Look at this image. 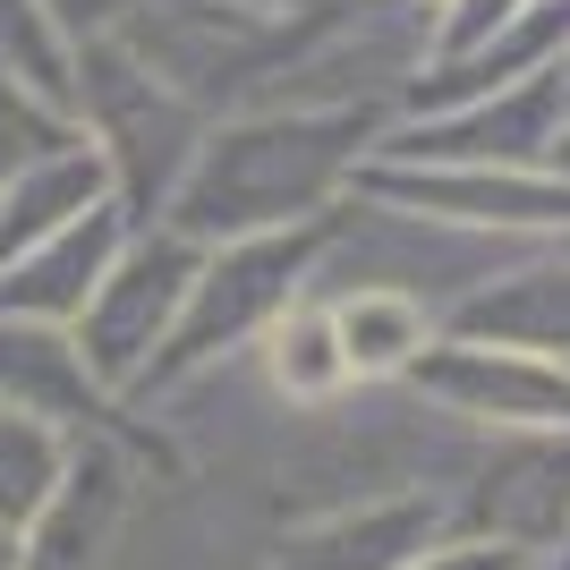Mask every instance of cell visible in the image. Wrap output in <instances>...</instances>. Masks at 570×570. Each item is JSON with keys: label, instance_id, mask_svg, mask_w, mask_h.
Here are the masks:
<instances>
[{"label": "cell", "instance_id": "cell-8", "mask_svg": "<svg viewBox=\"0 0 570 570\" xmlns=\"http://www.w3.org/2000/svg\"><path fill=\"white\" fill-rule=\"evenodd\" d=\"M452 341H494V350L562 357L570 366V256H528L502 282H485L452 315Z\"/></svg>", "mask_w": 570, "mask_h": 570}, {"label": "cell", "instance_id": "cell-10", "mask_svg": "<svg viewBox=\"0 0 570 570\" xmlns=\"http://www.w3.org/2000/svg\"><path fill=\"white\" fill-rule=\"evenodd\" d=\"M111 196V154H51V163L18 170L9 188H0V273H9V256H26V247H43L51 230H69L86 205H102Z\"/></svg>", "mask_w": 570, "mask_h": 570}, {"label": "cell", "instance_id": "cell-18", "mask_svg": "<svg viewBox=\"0 0 570 570\" xmlns=\"http://www.w3.org/2000/svg\"><path fill=\"white\" fill-rule=\"evenodd\" d=\"M392 9H426V18H434V9H443V0H392Z\"/></svg>", "mask_w": 570, "mask_h": 570}, {"label": "cell", "instance_id": "cell-11", "mask_svg": "<svg viewBox=\"0 0 570 570\" xmlns=\"http://www.w3.org/2000/svg\"><path fill=\"white\" fill-rule=\"evenodd\" d=\"M333 333H341L350 375H409V366L434 350L426 307H417L409 289H383V282H366L357 298H341V307H333Z\"/></svg>", "mask_w": 570, "mask_h": 570}, {"label": "cell", "instance_id": "cell-14", "mask_svg": "<svg viewBox=\"0 0 570 570\" xmlns=\"http://www.w3.org/2000/svg\"><path fill=\"white\" fill-rule=\"evenodd\" d=\"M69 119L51 111V102H35L18 86V69L0 60V188L18 179V170H35V163H51V154H69Z\"/></svg>", "mask_w": 570, "mask_h": 570}, {"label": "cell", "instance_id": "cell-15", "mask_svg": "<svg viewBox=\"0 0 570 570\" xmlns=\"http://www.w3.org/2000/svg\"><path fill=\"white\" fill-rule=\"evenodd\" d=\"M0 60H18L26 86L69 95V51H60V35H51L43 0H0Z\"/></svg>", "mask_w": 570, "mask_h": 570}, {"label": "cell", "instance_id": "cell-4", "mask_svg": "<svg viewBox=\"0 0 570 570\" xmlns=\"http://www.w3.org/2000/svg\"><path fill=\"white\" fill-rule=\"evenodd\" d=\"M409 375L443 409L494 417V426H511V434H570V366L562 357L494 350V341H443V350H426Z\"/></svg>", "mask_w": 570, "mask_h": 570}, {"label": "cell", "instance_id": "cell-9", "mask_svg": "<svg viewBox=\"0 0 570 570\" xmlns=\"http://www.w3.org/2000/svg\"><path fill=\"white\" fill-rule=\"evenodd\" d=\"M119 205L102 196V205H86V214L69 222L60 238H43V247H26V264H18V282H0V315H77L86 298H95V282L111 273V256H119Z\"/></svg>", "mask_w": 570, "mask_h": 570}, {"label": "cell", "instance_id": "cell-7", "mask_svg": "<svg viewBox=\"0 0 570 570\" xmlns=\"http://www.w3.org/2000/svg\"><path fill=\"white\" fill-rule=\"evenodd\" d=\"M476 520L485 546H553L570 537V434H511L476 476Z\"/></svg>", "mask_w": 570, "mask_h": 570}, {"label": "cell", "instance_id": "cell-20", "mask_svg": "<svg viewBox=\"0 0 570 570\" xmlns=\"http://www.w3.org/2000/svg\"><path fill=\"white\" fill-rule=\"evenodd\" d=\"M562 95H570V60H562Z\"/></svg>", "mask_w": 570, "mask_h": 570}, {"label": "cell", "instance_id": "cell-2", "mask_svg": "<svg viewBox=\"0 0 570 570\" xmlns=\"http://www.w3.org/2000/svg\"><path fill=\"white\" fill-rule=\"evenodd\" d=\"M357 188L375 205L460 222V230L502 238H570V170L553 163H366Z\"/></svg>", "mask_w": 570, "mask_h": 570}, {"label": "cell", "instance_id": "cell-16", "mask_svg": "<svg viewBox=\"0 0 570 570\" xmlns=\"http://www.w3.org/2000/svg\"><path fill=\"white\" fill-rule=\"evenodd\" d=\"M426 570H528L520 546H460V553H434Z\"/></svg>", "mask_w": 570, "mask_h": 570}, {"label": "cell", "instance_id": "cell-13", "mask_svg": "<svg viewBox=\"0 0 570 570\" xmlns=\"http://www.w3.org/2000/svg\"><path fill=\"white\" fill-rule=\"evenodd\" d=\"M273 375H282V392H298V401H324V392L350 375L341 333H333L324 307H289L282 324H273Z\"/></svg>", "mask_w": 570, "mask_h": 570}, {"label": "cell", "instance_id": "cell-3", "mask_svg": "<svg viewBox=\"0 0 570 570\" xmlns=\"http://www.w3.org/2000/svg\"><path fill=\"white\" fill-rule=\"evenodd\" d=\"M315 256H324V222H289V230H247V238H230L214 264H196L188 307L170 324V366L214 357V350H230L238 333L273 324V315L298 298Z\"/></svg>", "mask_w": 570, "mask_h": 570}, {"label": "cell", "instance_id": "cell-19", "mask_svg": "<svg viewBox=\"0 0 570 570\" xmlns=\"http://www.w3.org/2000/svg\"><path fill=\"white\" fill-rule=\"evenodd\" d=\"M0 570H9V537H0Z\"/></svg>", "mask_w": 570, "mask_h": 570}, {"label": "cell", "instance_id": "cell-6", "mask_svg": "<svg viewBox=\"0 0 570 570\" xmlns=\"http://www.w3.org/2000/svg\"><path fill=\"white\" fill-rule=\"evenodd\" d=\"M188 282H196V256L188 238L170 230L154 238V247H137V256H119L111 273L95 282V298H86V366L95 375H128V366H145L154 357V341L179 324V307H188Z\"/></svg>", "mask_w": 570, "mask_h": 570}, {"label": "cell", "instance_id": "cell-1", "mask_svg": "<svg viewBox=\"0 0 570 570\" xmlns=\"http://www.w3.org/2000/svg\"><path fill=\"white\" fill-rule=\"evenodd\" d=\"M366 111H282V119H247V128H222L196 170L179 179V238H247V230H289V222H307L324 196L341 188L366 154Z\"/></svg>", "mask_w": 570, "mask_h": 570}, {"label": "cell", "instance_id": "cell-17", "mask_svg": "<svg viewBox=\"0 0 570 570\" xmlns=\"http://www.w3.org/2000/svg\"><path fill=\"white\" fill-rule=\"evenodd\" d=\"M553 170H570V119H562V137H553V154H546Z\"/></svg>", "mask_w": 570, "mask_h": 570}, {"label": "cell", "instance_id": "cell-5", "mask_svg": "<svg viewBox=\"0 0 570 570\" xmlns=\"http://www.w3.org/2000/svg\"><path fill=\"white\" fill-rule=\"evenodd\" d=\"M562 119H570V95H562V60H553V69L520 77V86H502L469 111H443L426 128L392 137L383 163H546Z\"/></svg>", "mask_w": 570, "mask_h": 570}, {"label": "cell", "instance_id": "cell-12", "mask_svg": "<svg viewBox=\"0 0 570 570\" xmlns=\"http://www.w3.org/2000/svg\"><path fill=\"white\" fill-rule=\"evenodd\" d=\"M426 537H434V502H383V511L333 520L324 537L289 546L282 570H409V553Z\"/></svg>", "mask_w": 570, "mask_h": 570}]
</instances>
